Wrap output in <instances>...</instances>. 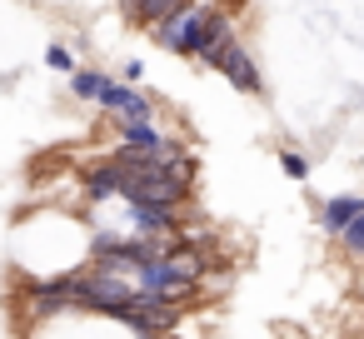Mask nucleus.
<instances>
[{"mask_svg":"<svg viewBox=\"0 0 364 339\" xmlns=\"http://www.w3.org/2000/svg\"><path fill=\"white\" fill-rule=\"evenodd\" d=\"M95 110H105L115 130H125V125H160V110H155V100H150L145 90L125 85L120 75H105V85H100V100H95Z\"/></svg>","mask_w":364,"mask_h":339,"instance_id":"1","label":"nucleus"},{"mask_svg":"<svg viewBox=\"0 0 364 339\" xmlns=\"http://www.w3.org/2000/svg\"><path fill=\"white\" fill-rule=\"evenodd\" d=\"M220 75L240 90V95H264V75H259V65H255V55H250V45L235 36L230 45H225V55H220Z\"/></svg>","mask_w":364,"mask_h":339,"instance_id":"2","label":"nucleus"},{"mask_svg":"<svg viewBox=\"0 0 364 339\" xmlns=\"http://www.w3.org/2000/svg\"><path fill=\"white\" fill-rule=\"evenodd\" d=\"M359 215H364V195L344 190V195H329V200H324V210H319V225H324V235H339V240H344V230H349Z\"/></svg>","mask_w":364,"mask_h":339,"instance_id":"3","label":"nucleus"},{"mask_svg":"<svg viewBox=\"0 0 364 339\" xmlns=\"http://www.w3.org/2000/svg\"><path fill=\"white\" fill-rule=\"evenodd\" d=\"M65 85H70V95H75V100L95 105V100H100V85H105V70H95V65H80V70H75Z\"/></svg>","mask_w":364,"mask_h":339,"instance_id":"4","label":"nucleus"},{"mask_svg":"<svg viewBox=\"0 0 364 339\" xmlns=\"http://www.w3.org/2000/svg\"><path fill=\"white\" fill-rule=\"evenodd\" d=\"M279 170L289 180H309V155L304 150H279Z\"/></svg>","mask_w":364,"mask_h":339,"instance_id":"5","label":"nucleus"},{"mask_svg":"<svg viewBox=\"0 0 364 339\" xmlns=\"http://www.w3.org/2000/svg\"><path fill=\"white\" fill-rule=\"evenodd\" d=\"M46 65H50V70H60L65 80H70V75L80 70V65H75V55H70L65 45H46Z\"/></svg>","mask_w":364,"mask_h":339,"instance_id":"6","label":"nucleus"},{"mask_svg":"<svg viewBox=\"0 0 364 339\" xmlns=\"http://www.w3.org/2000/svg\"><path fill=\"white\" fill-rule=\"evenodd\" d=\"M344 249H349V254H359V259H364V215H359V220H354V225H349V230H344Z\"/></svg>","mask_w":364,"mask_h":339,"instance_id":"7","label":"nucleus"},{"mask_svg":"<svg viewBox=\"0 0 364 339\" xmlns=\"http://www.w3.org/2000/svg\"><path fill=\"white\" fill-rule=\"evenodd\" d=\"M120 80L140 90V80H145V65H140V60H125V65H120Z\"/></svg>","mask_w":364,"mask_h":339,"instance_id":"8","label":"nucleus"}]
</instances>
